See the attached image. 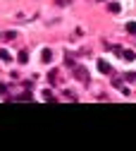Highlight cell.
<instances>
[{
  "label": "cell",
  "mask_w": 136,
  "mask_h": 151,
  "mask_svg": "<svg viewBox=\"0 0 136 151\" xmlns=\"http://www.w3.org/2000/svg\"><path fill=\"white\" fill-rule=\"evenodd\" d=\"M127 82H136V72H127Z\"/></svg>",
  "instance_id": "13"
},
{
  "label": "cell",
  "mask_w": 136,
  "mask_h": 151,
  "mask_svg": "<svg viewBox=\"0 0 136 151\" xmlns=\"http://www.w3.org/2000/svg\"><path fill=\"white\" fill-rule=\"evenodd\" d=\"M5 93H7V86H5V84H0V96H5Z\"/></svg>",
  "instance_id": "15"
},
{
  "label": "cell",
  "mask_w": 136,
  "mask_h": 151,
  "mask_svg": "<svg viewBox=\"0 0 136 151\" xmlns=\"http://www.w3.org/2000/svg\"><path fill=\"white\" fill-rule=\"evenodd\" d=\"M108 10H110V12H115V14H120V12H122L120 3H110V5H108Z\"/></svg>",
  "instance_id": "5"
},
{
  "label": "cell",
  "mask_w": 136,
  "mask_h": 151,
  "mask_svg": "<svg viewBox=\"0 0 136 151\" xmlns=\"http://www.w3.org/2000/svg\"><path fill=\"white\" fill-rule=\"evenodd\" d=\"M26 58H29V55H26V50H22V53L17 55V60H19V63H26Z\"/></svg>",
  "instance_id": "11"
},
{
  "label": "cell",
  "mask_w": 136,
  "mask_h": 151,
  "mask_svg": "<svg viewBox=\"0 0 136 151\" xmlns=\"http://www.w3.org/2000/svg\"><path fill=\"white\" fill-rule=\"evenodd\" d=\"M122 58L129 60V63H134V60H136V53H134V50H122Z\"/></svg>",
  "instance_id": "3"
},
{
  "label": "cell",
  "mask_w": 136,
  "mask_h": 151,
  "mask_svg": "<svg viewBox=\"0 0 136 151\" xmlns=\"http://www.w3.org/2000/svg\"><path fill=\"white\" fill-rule=\"evenodd\" d=\"M0 60H5V63H10V60H12V55H10V53H7L5 48H0Z\"/></svg>",
  "instance_id": "7"
},
{
  "label": "cell",
  "mask_w": 136,
  "mask_h": 151,
  "mask_svg": "<svg viewBox=\"0 0 136 151\" xmlns=\"http://www.w3.org/2000/svg\"><path fill=\"white\" fill-rule=\"evenodd\" d=\"M72 3V0H57V5H60V7H65V5H69Z\"/></svg>",
  "instance_id": "14"
},
{
  "label": "cell",
  "mask_w": 136,
  "mask_h": 151,
  "mask_svg": "<svg viewBox=\"0 0 136 151\" xmlns=\"http://www.w3.org/2000/svg\"><path fill=\"white\" fill-rule=\"evenodd\" d=\"M127 31H129L131 36H136V22H129V24H127Z\"/></svg>",
  "instance_id": "10"
},
{
  "label": "cell",
  "mask_w": 136,
  "mask_h": 151,
  "mask_svg": "<svg viewBox=\"0 0 136 151\" xmlns=\"http://www.w3.org/2000/svg\"><path fill=\"white\" fill-rule=\"evenodd\" d=\"M98 70H100L103 74H108V72H110L112 67H110V63H105V60H100V63H98Z\"/></svg>",
  "instance_id": "4"
},
{
  "label": "cell",
  "mask_w": 136,
  "mask_h": 151,
  "mask_svg": "<svg viewBox=\"0 0 136 151\" xmlns=\"http://www.w3.org/2000/svg\"><path fill=\"white\" fill-rule=\"evenodd\" d=\"M72 72H74V77L79 79L81 84H88V79H91V74H88V70H86L84 65H74V67H72Z\"/></svg>",
  "instance_id": "1"
},
{
  "label": "cell",
  "mask_w": 136,
  "mask_h": 151,
  "mask_svg": "<svg viewBox=\"0 0 136 151\" xmlns=\"http://www.w3.org/2000/svg\"><path fill=\"white\" fill-rule=\"evenodd\" d=\"M41 96H43L46 101H55V96H53V93H50V91H43V93H41Z\"/></svg>",
  "instance_id": "12"
},
{
  "label": "cell",
  "mask_w": 136,
  "mask_h": 151,
  "mask_svg": "<svg viewBox=\"0 0 136 151\" xmlns=\"http://www.w3.org/2000/svg\"><path fill=\"white\" fill-rule=\"evenodd\" d=\"M112 84H115V86H117V89H120V91H122V93H129V89H127V86H124V84H122V79H115V82H112Z\"/></svg>",
  "instance_id": "6"
},
{
  "label": "cell",
  "mask_w": 136,
  "mask_h": 151,
  "mask_svg": "<svg viewBox=\"0 0 136 151\" xmlns=\"http://www.w3.org/2000/svg\"><path fill=\"white\" fill-rule=\"evenodd\" d=\"M41 58H43V63H50V60H53V53H50V50L46 48V50L41 53Z\"/></svg>",
  "instance_id": "8"
},
{
  "label": "cell",
  "mask_w": 136,
  "mask_h": 151,
  "mask_svg": "<svg viewBox=\"0 0 136 151\" xmlns=\"http://www.w3.org/2000/svg\"><path fill=\"white\" fill-rule=\"evenodd\" d=\"M17 101H31V93H29V91H24V93H19V96H17Z\"/></svg>",
  "instance_id": "9"
},
{
  "label": "cell",
  "mask_w": 136,
  "mask_h": 151,
  "mask_svg": "<svg viewBox=\"0 0 136 151\" xmlns=\"http://www.w3.org/2000/svg\"><path fill=\"white\" fill-rule=\"evenodd\" d=\"M17 39V31H0V41H12Z\"/></svg>",
  "instance_id": "2"
}]
</instances>
